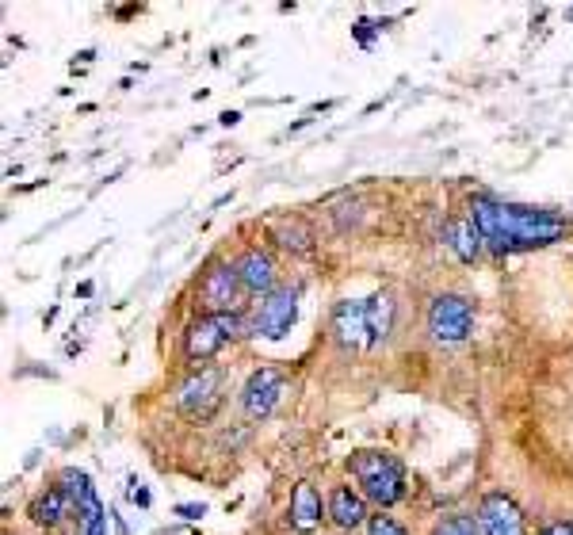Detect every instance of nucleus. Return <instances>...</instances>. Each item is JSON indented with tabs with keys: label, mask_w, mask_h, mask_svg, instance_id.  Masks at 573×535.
Listing matches in <instances>:
<instances>
[{
	"label": "nucleus",
	"mask_w": 573,
	"mask_h": 535,
	"mask_svg": "<svg viewBox=\"0 0 573 535\" xmlns=\"http://www.w3.org/2000/svg\"><path fill=\"white\" fill-rule=\"evenodd\" d=\"M470 222L478 226L482 241H489L497 253L551 245V241L566 234V218L539 211V207L501 203V199H489V195H474L470 199Z\"/></svg>",
	"instance_id": "1"
},
{
	"label": "nucleus",
	"mask_w": 573,
	"mask_h": 535,
	"mask_svg": "<svg viewBox=\"0 0 573 535\" xmlns=\"http://www.w3.org/2000/svg\"><path fill=\"white\" fill-rule=\"evenodd\" d=\"M348 471L360 482L367 501H375L379 509H390L405 497V471L402 463L386 451H356L348 459Z\"/></svg>",
	"instance_id": "2"
},
{
	"label": "nucleus",
	"mask_w": 573,
	"mask_h": 535,
	"mask_svg": "<svg viewBox=\"0 0 573 535\" xmlns=\"http://www.w3.org/2000/svg\"><path fill=\"white\" fill-rule=\"evenodd\" d=\"M474 329V310L463 295H436L428 306V333L436 344H463Z\"/></svg>",
	"instance_id": "3"
},
{
	"label": "nucleus",
	"mask_w": 573,
	"mask_h": 535,
	"mask_svg": "<svg viewBox=\"0 0 573 535\" xmlns=\"http://www.w3.org/2000/svg\"><path fill=\"white\" fill-rule=\"evenodd\" d=\"M241 337V318L237 314H203L188 325L184 333V348L191 360H211L214 352L226 341Z\"/></svg>",
	"instance_id": "4"
},
{
	"label": "nucleus",
	"mask_w": 573,
	"mask_h": 535,
	"mask_svg": "<svg viewBox=\"0 0 573 535\" xmlns=\"http://www.w3.org/2000/svg\"><path fill=\"white\" fill-rule=\"evenodd\" d=\"M58 486L73 497V509H77V520H81V535H107L104 505H100V497H96V490H92L88 474L69 467V471L58 474Z\"/></svg>",
	"instance_id": "5"
},
{
	"label": "nucleus",
	"mask_w": 573,
	"mask_h": 535,
	"mask_svg": "<svg viewBox=\"0 0 573 535\" xmlns=\"http://www.w3.org/2000/svg\"><path fill=\"white\" fill-rule=\"evenodd\" d=\"M478 532L482 535H528L524 528V513L512 501L509 493H486L478 505Z\"/></svg>",
	"instance_id": "6"
},
{
	"label": "nucleus",
	"mask_w": 573,
	"mask_h": 535,
	"mask_svg": "<svg viewBox=\"0 0 573 535\" xmlns=\"http://www.w3.org/2000/svg\"><path fill=\"white\" fill-rule=\"evenodd\" d=\"M295 318H298L295 291H291V287H283V291H272L268 299L260 302L253 329L260 333V337H268V341H279V337H287V333H291Z\"/></svg>",
	"instance_id": "7"
},
{
	"label": "nucleus",
	"mask_w": 573,
	"mask_h": 535,
	"mask_svg": "<svg viewBox=\"0 0 573 535\" xmlns=\"http://www.w3.org/2000/svg\"><path fill=\"white\" fill-rule=\"evenodd\" d=\"M218 402H222V375L214 367L195 371L188 383L180 386V394H176V406L191 413V417H211Z\"/></svg>",
	"instance_id": "8"
},
{
	"label": "nucleus",
	"mask_w": 573,
	"mask_h": 535,
	"mask_svg": "<svg viewBox=\"0 0 573 535\" xmlns=\"http://www.w3.org/2000/svg\"><path fill=\"white\" fill-rule=\"evenodd\" d=\"M333 337H337L340 348H363L371 344V310L367 302H352L344 299L333 306Z\"/></svg>",
	"instance_id": "9"
},
{
	"label": "nucleus",
	"mask_w": 573,
	"mask_h": 535,
	"mask_svg": "<svg viewBox=\"0 0 573 535\" xmlns=\"http://www.w3.org/2000/svg\"><path fill=\"white\" fill-rule=\"evenodd\" d=\"M283 390H287V383H283V375L276 367H260V371L249 375V383L241 390V406H245L249 417H268L279 406Z\"/></svg>",
	"instance_id": "10"
},
{
	"label": "nucleus",
	"mask_w": 573,
	"mask_h": 535,
	"mask_svg": "<svg viewBox=\"0 0 573 535\" xmlns=\"http://www.w3.org/2000/svg\"><path fill=\"white\" fill-rule=\"evenodd\" d=\"M237 287H241L237 264H211L207 276L199 279V299L211 306V314H230V306L237 299Z\"/></svg>",
	"instance_id": "11"
},
{
	"label": "nucleus",
	"mask_w": 573,
	"mask_h": 535,
	"mask_svg": "<svg viewBox=\"0 0 573 535\" xmlns=\"http://www.w3.org/2000/svg\"><path fill=\"white\" fill-rule=\"evenodd\" d=\"M237 276H241V287H245V291H253V295H272V287H276V264H272L268 253L249 249L245 257L237 260Z\"/></svg>",
	"instance_id": "12"
},
{
	"label": "nucleus",
	"mask_w": 573,
	"mask_h": 535,
	"mask_svg": "<svg viewBox=\"0 0 573 535\" xmlns=\"http://www.w3.org/2000/svg\"><path fill=\"white\" fill-rule=\"evenodd\" d=\"M329 520H333L337 528H344V532L371 524V520H367V501H363V493L348 490V486H337V490L329 493Z\"/></svg>",
	"instance_id": "13"
},
{
	"label": "nucleus",
	"mask_w": 573,
	"mask_h": 535,
	"mask_svg": "<svg viewBox=\"0 0 573 535\" xmlns=\"http://www.w3.org/2000/svg\"><path fill=\"white\" fill-rule=\"evenodd\" d=\"M69 513H73V497H69L62 486H50L46 493H39V497L31 501V509H27V516H31L39 528H58Z\"/></svg>",
	"instance_id": "14"
},
{
	"label": "nucleus",
	"mask_w": 573,
	"mask_h": 535,
	"mask_svg": "<svg viewBox=\"0 0 573 535\" xmlns=\"http://www.w3.org/2000/svg\"><path fill=\"white\" fill-rule=\"evenodd\" d=\"M321 524V493L314 490V482H298L291 493V528L298 532H314Z\"/></svg>",
	"instance_id": "15"
},
{
	"label": "nucleus",
	"mask_w": 573,
	"mask_h": 535,
	"mask_svg": "<svg viewBox=\"0 0 573 535\" xmlns=\"http://www.w3.org/2000/svg\"><path fill=\"white\" fill-rule=\"evenodd\" d=\"M444 241L451 245V253L459 260H467V264L482 253V234H478V226L470 222V214L467 218H451V222H447Z\"/></svg>",
	"instance_id": "16"
},
{
	"label": "nucleus",
	"mask_w": 573,
	"mask_h": 535,
	"mask_svg": "<svg viewBox=\"0 0 573 535\" xmlns=\"http://www.w3.org/2000/svg\"><path fill=\"white\" fill-rule=\"evenodd\" d=\"M367 310H371V344H375L390 333V321H394V299H390V295H375V299H367Z\"/></svg>",
	"instance_id": "17"
},
{
	"label": "nucleus",
	"mask_w": 573,
	"mask_h": 535,
	"mask_svg": "<svg viewBox=\"0 0 573 535\" xmlns=\"http://www.w3.org/2000/svg\"><path fill=\"white\" fill-rule=\"evenodd\" d=\"M432 535H482V532H478V520H470V516H444Z\"/></svg>",
	"instance_id": "18"
},
{
	"label": "nucleus",
	"mask_w": 573,
	"mask_h": 535,
	"mask_svg": "<svg viewBox=\"0 0 573 535\" xmlns=\"http://www.w3.org/2000/svg\"><path fill=\"white\" fill-rule=\"evenodd\" d=\"M367 535H409L402 528V524H398V520H394V516H371V524H367Z\"/></svg>",
	"instance_id": "19"
},
{
	"label": "nucleus",
	"mask_w": 573,
	"mask_h": 535,
	"mask_svg": "<svg viewBox=\"0 0 573 535\" xmlns=\"http://www.w3.org/2000/svg\"><path fill=\"white\" fill-rule=\"evenodd\" d=\"M539 535H573V520H554V524H547Z\"/></svg>",
	"instance_id": "20"
},
{
	"label": "nucleus",
	"mask_w": 573,
	"mask_h": 535,
	"mask_svg": "<svg viewBox=\"0 0 573 535\" xmlns=\"http://www.w3.org/2000/svg\"><path fill=\"white\" fill-rule=\"evenodd\" d=\"M130 501H134V505H149V493L142 490V486H138V482H130Z\"/></svg>",
	"instance_id": "21"
},
{
	"label": "nucleus",
	"mask_w": 573,
	"mask_h": 535,
	"mask_svg": "<svg viewBox=\"0 0 573 535\" xmlns=\"http://www.w3.org/2000/svg\"><path fill=\"white\" fill-rule=\"evenodd\" d=\"M352 31H356V39H360L363 46L371 43V20H360L356 27H352Z\"/></svg>",
	"instance_id": "22"
},
{
	"label": "nucleus",
	"mask_w": 573,
	"mask_h": 535,
	"mask_svg": "<svg viewBox=\"0 0 573 535\" xmlns=\"http://www.w3.org/2000/svg\"><path fill=\"white\" fill-rule=\"evenodd\" d=\"M176 513H180V516H188V520H199V516H203V505H180Z\"/></svg>",
	"instance_id": "23"
}]
</instances>
